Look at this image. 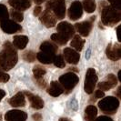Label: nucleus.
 <instances>
[{
  "label": "nucleus",
  "instance_id": "f257e3e1",
  "mask_svg": "<svg viewBox=\"0 0 121 121\" xmlns=\"http://www.w3.org/2000/svg\"><path fill=\"white\" fill-rule=\"evenodd\" d=\"M17 62V53L10 42L4 44V49L0 52V68L10 70Z\"/></svg>",
  "mask_w": 121,
  "mask_h": 121
},
{
  "label": "nucleus",
  "instance_id": "f03ea898",
  "mask_svg": "<svg viewBox=\"0 0 121 121\" xmlns=\"http://www.w3.org/2000/svg\"><path fill=\"white\" fill-rule=\"evenodd\" d=\"M102 23L106 26H111L119 22L120 20V10H117L112 6H106L102 10L101 15Z\"/></svg>",
  "mask_w": 121,
  "mask_h": 121
},
{
  "label": "nucleus",
  "instance_id": "7ed1b4c3",
  "mask_svg": "<svg viewBox=\"0 0 121 121\" xmlns=\"http://www.w3.org/2000/svg\"><path fill=\"white\" fill-rule=\"evenodd\" d=\"M119 106V101L114 97H107L98 102L99 108L106 114H115Z\"/></svg>",
  "mask_w": 121,
  "mask_h": 121
},
{
  "label": "nucleus",
  "instance_id": "20e7f679",
  "mask_svg": "<svg viewBox=\"0 0 121 121\" xmlns=\"http://www.w3.org/2000/svg\"><path fill=\"white\" fill-rule=\"evenodd\" d=\"M79 81L78 77L73 72L66 73L64 75H62L59 78V83L63 86L64 90H66L67 93L70 92L73 88L78 85Z\"/></svg>",
  "mask_w": 121,
  "mask_h": 121
},
{
  "label": "nucleus",
  "instance_id": "39448f33",
  "mask_svg": "<svg viewBox=\"0 0 121 121\" xmlns=\"http://www.w3.org/2000/svg\"><path fill=\"white\" fill-rule=\"evenodd\" d=\"M47 8L52 9L56 18L63 19L66 15V4L65 0H49L47 3Z\"/></svg>",
  "mask_w": 121,
  "mask_h": 121
},
{
  "label": "nucleus",
  "instance_id": "423d86ee",
  "mask_svg": "<svg viewBox=\"0 0 121 121\" xmlns=\"http://www.w3.org/2000/svg\"><path fill=\"white\" fill-rule=\"evenodd\" d=\"M97 82V76L95 69L93 68H88L86 71L85 78V84H84V89L86 93L91 94L95 89V86Z\"/></svg>",
  "mask_w": 121,
  "mask_h": 121
},
{
  "label": "nucleus",
  "instance_id": "0eeeda50",
  "mask_svg": "<svg viewBox=\"0 0 121 121\" xmlns=\"http://www.w3.org/2000/svg\"><path fill=\"white\" fill-rule=\"evenodd\" d=\"M82 14H83V7H82L81 2H79V1L73 2L68 9L69 18L73 21H76L82 17Z\"/></svg>",
  "mask_w": 121,
  "mask_h": 121
},
{
  "label": "nucleus",
  "instance_id": "6e6552de",
  "mask_svg": "<svg viewBox=\"0 0 121 121\" xmlns=\"http://www.w3.org/2000/svg\"><path fill=\"white\" fill-rule=\"evenodd\" d=\"M0 27L6 34H13L22 29L20 25L17 24L15 21L9 20V19L0 22Z\"/></svg>",
  "mask_w": 121,
  "mask_h": 121
},
{
  "label": "nucleus",
  "instance_id": "1a4fd4ad",
  "mask_svg": "<svg viewBox=\"0 0 121 121\" xmlns=\"http://www.w3.org/2000/svg\"><path fill=\"white\" fill-rule=\"evenodd\" d=\"M63 54H64L65 60L67 61V63H69V64L76 65L79 62L80 55H79L78 51H76L74 49L70 48H67L64 49Z\"/></svg>",
  "mask_w": 121,
  "mask_h": 121
},
{
  "label": "nucleus",
  "instance_id": "9d476101",
  "mask_svg": "<svg viewBox=\"0 0 121 121\" xmlns=\"http://www.w3.org/2000/svg\"><path fill=\"white\" fill-rule=\"evenodd\" d=\"M27 118V114L24 111L20 110H10L5 116V119L6 121H26Z\"/></svg>",
  "mask_w": 121,
  "mask_h": 121
},
{
  "label": "nucleus",
  "instance_id": "9b49d317",
  "mask_svg": "<svg viewBox=\"0 0 121 121\" xmlns=\"http://www.w3.org/2000/svg\"><path fill=\"white\" fill-rule=\"evenodd\" d=\"M56 29L58 31L59 34H62L63 36H67V38L69 39L70 37H72L74 36V26L71 24H69L68 22H61L57 25Z\"/></svg>",
  "mask_w": 121,
  "mask_h": 121
},
{
  "label": "nucleus",
  "instance_id": "f8f14e48",
  "mask_svg": "<svg viewBox=\"0 0 121 121\" xmlns=\"http://www.w3.org/2000/svg\"><path fill=\"white\" fill-rule=\"evenodd\" d=\"M40 21L47 27H53L56 24V18L54 16V14L48 9L43 12L42 16L40 17Z\"/></svg>",
  "mask_w": 121,
  "mask_h": 121
},
{
  "label": "nucleus",
  "instance_id": "ddd939ff",
  "mask_svg": "<svg viewBox=\"0 0 121 121\" xmlns=\"http://www.w3.org/2000/svg\"><path fill=\"white\" fill-rule=\"evenodd\" d=\"M106 54H107V56L108 57L110 60H118L121 56L120 47L118 45L113 46V45L109 44L108 46V48H107V50H106Z\"/></svg>",
  "mask_w": 121,
  "mask_h": 121
},
{
  "label": "nucleus",
  "instance_id": "4468645a",
  "mask_svg": "<svg viewBox=\"0 0 121 121\" xmlns=\"http://www.w3.org/2000/svg\"><path fill=\"white\" fill-rule=\"evenodd\" d=\"M92 26H93V23H92V19H91V20H86L84 22L76 24L75 27L77 28V30L78 31V33L81 36H87L92 29Z\"/></svg>",
  "mask_w": 121,
  "mask_h": 121
},
{
  "label": "nucleus",
  "instance_id": "2eb2a0df",
  "mask_svg": "<svg viewBox=\"0 0 121 121\" xmlns=\"http://www.w3.org/2000/svg\"><path fill=\"white\" fill-rule=\"evenodd\" d=\"M9 5L15 8V10L23 11L26 10L31 6L30 0H8Z\"/></svg>",
  "mask_w": 121,
  "mask_h": 121
},
{
  "label": "nucleus",
  "instance_id": "dca6fc26",
  "mask_svg": "<svg viewBox=\"0 0 121 121\" xmlns=\"http://www.w3.org/2000/svg\"><path fill=\"white\" fill-rule=\"evenodd\" d=\"M25 94L26 95V97L28 98L29 102L31 104V107L35 109H41L43 108L44 107V101L42 100L41 97H39L38 96H36V95H33L31 94L30 92H27L26 91Z\"/></svg>",
  "mask_w": 121,
  "mask_h": 121
},
{
  "label": "nucleus",
  "instance_id": "f3484780",
  "mask_svg": "<svg viewBox=\"0 0 121 121\" xmlns=\"http://www.w3.org/2000/svg\"><path fill=\"white\" fill-rule=\"evenodd\" d=\"M63 92H64V88H63V86H61L59 82L52 81L50 83V86H49L48 89V93L50 96L55 97H58V96H60Z\"/></svg>",
  "mask_w": 121,
  "mask_h": 121
},
{
  "label": "nucleus",
  "instance_id": "a211bd4d",
  "mask_svg": "<svg viewBox=\"0 0 121 121\" xmlns=\"http://www.w3.org/2000/svg\"><path fill=\"white\" fill-rule=\"evenodd\" d=\"M9 104L14 107V108H18V107H24L26 105V99L25 96L22 92H18L14 97H12L9 99Z\"/></svg>",
  "mask_w": 121,
  "mask_h": 121
},
{
  "label": "nucleus",
  "instance_id": "6ab92c4d",
  "mask_svg": "<svg viewBox=\"0 0 121 121\" xmlns=\"http://www.w3.org/2000/svg\"><path fill=\"white\" fill-rule=\"evenodd\" d=\"M40 50L43 53H47V54L52 55V56H56V53L57 51V47L55 46L54 44L48 42V41H46V42H43L40 45Z\"/></svg>",
  "mask_w": 121,
  "mask_h": 121
},
{
  "label": "nucleus",
  "instance_id": "aec40b11",
  "mask_svg": "<svg viewBox=\"0 0 121 121\" xmlns=\"http://www.w3.org/2000/svg\"><path fill=\"white\" fill-rule=\"evenodd\" d=\"M28 43V38L26 36H16L13 40V45L18 49H24Z\"/></svg>",
  "mask_w": 121,
  "mask_h": 121
},
{
  "label": "nucleus",
  "instance_id": "412c9836",
  "mask_svg": "<svg viewBox=\"0 0 121 121\" xmlns=\"http://www.w3.org/2000/svg\"><path fill=\"white\" fill-rule=\"evenodd\" d=\"M97 115V109L95 106H88L85 110V118L86 121H95Z\"/></svg>",
  "mask_w": 121,
  "mask_h": 121
},
{
  "label": "nucleus",
  "instance_id": "4be33fe9",
  "mask_svg": "<svg viewBox=\"0 0 121 121\" xmlns=\"http://www.w3.org/2000/svg\"><path fill=\"white\" fill-rule=\"evenodd\" d=\"M84 44H85V40L82 39L78 35H77L74 36V38L71 40L70 46L76 49V51H81L83 49Z\"/></svg>",
  "mask_w": 121,
  "mask_h": 121
},
{
  "label": "nucleus",
  "instance_id": "5701e85b",
  "mask_svg": "<svg viewBox=\"0 0 121 121\" xmlns=\"http://www.w3.org/2000/svg\"><path fill=\"white\" fill-rule=\"evenodd\" d=\"M54 57L55 56L47 54V53H43L41 51L39 53H37V55H36V58L43 64H51L53 62Z\"/></svg>",
  "mask_w": 121,
  "mask_h": 121
},
{
  "label": "nucleus",
  "instance_id": "b1692460",
  "mask_svg": "<svg viewBox=\"0 0 121 121\" xmlns=\"http://www.w3.org/2000/svg\"><path fill=\"white\" fill-rule=\"evenodd\" d=\"M83 6L86 12L87 13H93L96 10V2L95 0H83Z\"/></svg>",
  "mask_w": 121,
  "mask_h": 121
},
{
  "label": "nucleus",
  "instance_id": "393cba45",
  "mask_svg": "<svg viewBox=\"0 0 121 121\" xmlns=\"http://www.w3.org/2000/svg\"><path fill=\"white\" fill-rule=\"evenodd\" d=\"M51 39L54 42H56V44H59V45H65L68 41V38H67V36H63L62 34H59V33L53 34L51 36Z\"/></svg>",
  "mask_w": 121,
  "mask_h": 121
},
{
  "label": "nucleus",
  "instance_id": "a878e982",
  "mask_svg": "<svg viewBox=\"0 0 121 121\" xmlns=\"http://www.w3.org/2000/svg\"><path fill=\"white\" fill-rule=\"evenodd\" d=\"M46 73H47L46 69L41 67H39V66H36L33 68V74H34V77H35V78L36 80L42 78L43 77L46 75Z\"/></svg>",
  "mask_w": 121,
  "mask_h": 121
},
{
  "label": "nucleus",
  "instance_id": "bb28decb",
  "mask_svg": "<svg viewBox=\"0 0 121 121\" xmlns=\"http://www.w3.org/2000/svg\"><path fill=\"white\" fill-rule=\"evenodd\" d=\"M9 19V14L5 5L0 4V22Z\"/></svg>",
  "mask_w": 121,
  "mask_h": 121
},
{
  "label": "nucleus",
  "instance_id": "cd10ccee",
  "mask_svg": "<svg viewBox=\"0 0 121 121\" xmlns=\"http://www.w3.org/2000/svg\"><path fill=\"white\" fill-rule=\"evenodd\" d=\"M53 63L56 67H59V68H64L66 66V63L65 60L63 58V56L61 55H57V56H55L54 59H53Z\"/></svg>",
  "mask_w": 121,
  "mask_h": 121
},
{
  "label": "nucleus",
  "instance_id": "c85d7f7f",
  "mask_svg": "<svg viewBox=\"0 0 121 121\" xmlns=\"http://www.w3.org/2000/svg\"><path fill=\"white\" fill-rule=\"evenodd\" d=\"M11 17H12V19L15 22H21L23 20V18H24V16L20 11L12 9L11 10Z\"/></svg>",
  "mask_w": 121,
  "mask_h": 121
},
{
  "label": "nucleus",
  "instance_id": "c756f323",
  "mask_svg": "<svg viewBox=\"0 0 121 121\" xmlns=\"http://www.w3.org/2000/svg\"><path fill=\"white\" fill-rule=\"evenodd\" d=\"M23 58L27 62H34L36 59V55L33 51H27L23 55Z\"/></svg>",
  "mask_w": 121,
  "mask_h": 121
},
{
  "label": "nucleus",
  "instance_id": "7c9ffc66",
  "mask_svg": "<svg viewBox=\"0 0 121 121\" xmlns=\"http://www.w3.org/2000/svg\"><path fill=\"white\" fill-rule=\"evenodd\" d=\"M97 86H98V88H99V90L101 91H108L109 90L110 88H112V86L109 84L108 81H103V82H101V83H99L98 85H97Z\"/></svg>",
  "mask_w": 121,
  "mask_h": 121
},
{
  "label": "nucleus",
  "instance_id": "2f4dec72",
  "mask_svg": "<svg viewBox=\"0 0 121 121\" xmlns=\"http://www.w3.org/2000/svg\"><path fill=\"white\" fill-rule=\"evenodd\" d=\"M107 81L108 82L110 85L112 86V87H114V86L117 85V78H116L113 74H109L108 76Z\"/></svg>",
  "mask_w": 121,
  "mask_h": 121
},
{
  "label": "nucleus",
  "instance_id": "473e14b6",
  "mask_svg": "<svg viewBox=\"0 0 121 121\" xmlns=\"http://www.w3.org/2000/svg\"><path fill=\"white\" fill-rule=\"evenodd\" d=\"M111 4V6L117 10H120L121 8V0H108Z\"/></svg>",
  "mask_w": 121,
  "mask_h": 121
},
{
  "label": "nucleus",
  "instance_id": "72a5a7b5",
  "mask_svg": "<svg viewBox=\"0 0 121 121\" xmlns=\"http://www.w3.org/2000/svg\"><path fill=\"white\" fill-rule=\"evenodd\" d=\"M9 80V75H7L6 73L3 72L0 70V82H3V83H6Z\"/></svg>",
  "mask_w": 121,
  "mask_h": 121
},
{
  "label": "nucleus",
  "instance_id": "f704fd0d",
  "mask_svg": "<svg viewBox=\"0 0 121 121\" xmlns=\"http://www.w3.org/2000/svg\"><path fill=\"white\" fill-rule=\"evenodd\" d=\"M95 121H113V119L107 116H101V117H97V119H95Z\"/></svg>",
  "mask_w": 121,
  "mask_h": 121
},
{
  "label": "nucleus",
  "instance_id": "c9c22d12",
  "mask_svg": "<svg viewBox=\"0 0 121 121\" xmlns=\"http://www.w3.org/2000/svg\"><path fill=\"white\" fill-rule=\"evenodd\" d=\"M104 97H105V93H104L103 91L98 89V90H97L95 92V97L96 98H102Z\"/></svg>",
  "mask_w": 121,
  "mask_h": 121
},
{
  "label": "nucleus",
  "instance_id": "e433bc0d",
  "mask_svg": "<svg viewBox=\"0 0 121 121\" xmlns=\"http://www.w3.org/2000/svg\"><path fill=\"white\" fill-rule=\"evenodd\" d=\"M32 117H33V119L35 121H41L42 120V116L41 114H39V113H36V114H34V115L32 116Z\"/></svg>",
  "mask_w": 121,
  "mask_h": 121
},
{
  "label": "nucleus",
  "instance_id": "4c0bfd02",
  "mask_svg": "<svg viewBox=\"0 0 121 121\" xmlns=\"http://www.w3.org/2000/svg\"><path fill=\"white\" fill-rule=\"evenodd\" d=\"M42 12V8L40 7V6H36V8H35V10H34V15L37 17V16H39L40 15V13Z\"/></svg>",
  "mask_w": 121,
  "mask_h": 121
},
{
  "label": "nucleus",
  "instance_id": "58836bf2",
  "mask_svg": "<svg viewBox=\"0 0 121 121\" xmlns=\"http://www.w3.org/2000/svg\"><path fill=\"white\" fill-rule=\"evenodd\" d=\"M37 83H38L39 86H41V87H46V86H47V83H46V81H45V80H43L42 78L38 79V80H37Z\"/></svg>",
  "mask_w": 121,
  "mask_h": 121
},
{
  "label": "nucleus",
  "instance_id": "ea45409f",
  "mask_svg": "<svg viewBox=\"0 0 121 121\" xmlns=\"http://www.w3.org/2000/svg\"><path fill=\"white\" fill-rule=\"evenodd\" d=\"M6 96V92L4 90H2V89H0V101L2 100V98Z\"/></svg>",
  "mask_w": 121,
  "mask_h": 121
},
{
  "label": "nucleus",
  "instance_id": "a19ab883",
  "mask_svg": "<svg viewBox=\"0 0 121 121\" xmlns=\"http://www.w3.org/2000/svg\"><path fill=\"white\" fill-rule=\"evenodd\" d=\"M34 1H35V3H36V4L39 5V4H42L45 0H34Z\"/></svg>",
  "mask_w": 121,
  "mask_h": 121
},
{
  "label": "nucleus",
  "instance_id": "79ce46f5",
  "mask_svg": "<svg viewBox=\"0 0 121 121\" xmlns=\"http://www.w3.org/2000/svg\"><path fill=\"white\" fill-rule=\"evenodd\" d=\"M120 90H121V87H120V86H118V88H117V97H118V98L120 97Z\"/></svg>",
  "mask_w": 121,
  "mask_h": 121
},
{
  "label": "nucleus",
  "instance_id": "37998d69",
  "mask_svg": "<svg viewBox=\"0 0 121 121\" xmlns=\"http://www.w3.org/2000/svg\"><path fill=\"white\" fill-rule=\"evenodd\" d=\"M119 27H120V26H117V35L118 40H120V39H119Z\"/></svg>",
  "mask_w": 121,
  "mask_h": 121
},
{
  "label": "nucleus",
  "instance_id": "c03bdc74",
  "mask_svg": "<svg viewBox=\"0 0 121 121\" xmlns=\"http://www.w3.org/2000/svg\"><path fill=\"white\" fill-rule=\"evenodd\" d=\"M89 56H90V49H88L87 50V52H86V58H89Z\"/></svg>",
  "mask_w": 121,
  "mask_h": 121
},
{
  "label": "nucleus",
  "instance_id": "a18cd8bd",
  "mask_svg": "<svg viewBox=\"0 0 121 121\" xmlns=\"http://www.w3.org/2000/svg\"><path fill=\"white\" fill-rule=\"evenodd\" d=\"M59 121H71V120H69V119H67V118H64V117H62V118L59 119Z\"/></svg>",
  "mask_w": 121,
  "mask_h": 121
}]
</instances>
